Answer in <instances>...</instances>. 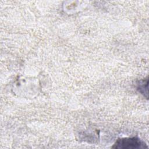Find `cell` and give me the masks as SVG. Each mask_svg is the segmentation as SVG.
I'll list each match as a JSON object with an SVG mask.
<instances>
[{
	"label": "cell",
	"instance_id": "cell-1",
	"mask_svg": "<svg viewBox=\"0 0 149 149\" xmlns=\"http://www.w3.org/2000/svg\"><path fill=\"white\" fill-rule=\"evenodd\" d=\"M146 143L137 137L119 139L112 147L116 149H137L147 148Z\"/></svg>",
	"mask_w": 149,
	"mask_h": 149
}]
</instances>
